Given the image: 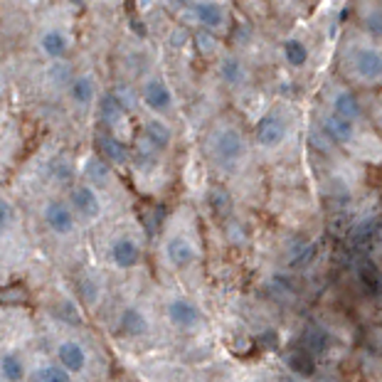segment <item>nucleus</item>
I'll return each mask as SVG.
<instances>
[{"mask_svg":"<svg viewBox=\"0 0 382 382\" xmlns=\"http://www.w3.org/2000/svg\"><path fill=\"white\" fill-rule=\"evenodd\" d=\"M215 155L220 163L232 165L244 155V138L237 129H222L215 136Z\"/></svg>","mask_w":382,"mask_h":382,"instance_id":"f257e3e1","label":"nucleus"},{"mask_svg":"<svg viewBox=\"0 0 382 382\" xmlns=\"http://www.w3.org/2000/svg\"><path fill=\"white\" fill-rule=\"evenodd\" d=\"M353 67L368 82L382 79V52L378 47H358L353 52Z\"/></svg>","mask_w":382,"mask_h":382,"instance_id":"f03ea898","label":"nucleus"},{"mask_svg":"<svg viewBox=\"0 0 382 382\" xmlns=\"http://www.w3.org/2000/svg\"><path fill=\"white\" fill-rule=\"evenodd\" d=\"M44 220H47L49 229L57 234H69L74 229V215L64 203H49L44 210Z\"/></svg>","mask_w":382,"mask_h":382,"instance_id":"7ed1b4c3","label":"nucleus"},{"mask_svg":"<svg viewBox=\"0 0 382 382\" xmlns=\"http://www.w3.org/2000/svg\"><path fill=\"white\" fill-rule=\"evenodd\" d=\"M286 138V124L281 121L279 117H264L259 121V126H256V141H259L261 145H279L281 141Z\"/></svg>","mask_w":382,"mask_h":382,"instance_id":"20e7f679","label":"nucleus"},{"mask_svg":"<svg viewBox=\"0 0 382 382\" xmlns=\"http://www.w3.org/2000/svg\"><path fill=\"white\" fill-rule=\"evenodd\" d=\"M72 205H74V210L87 220H94L99 213H102V205H99L97 193H94L89 185H79V188H74Z\"/></svg>","mask_w":382,"mask_h":382,"instance_id":"39448f33","label":"nucleus"},{"mask_svg":"<svg viewBox=\"0 0 382 382\" xmlns=\"http://www.w3.org/2000/svg\"><path fill=\"white\" fill-rule=\"evenodd\" d=\"M57 358H59V365H62L67 373H79V370H84V365H87V353H84L82 345L74 343V340H67V343L59 345Z\"/></svg>","mask_w":382,"mask_h":382,"instance_id":"423d86ee","label":"nucleus"},{"mask_svg":"<svg viewBox=\"0 0 382 382\" xmlns=\"http://www.w3.org/2000/svg\"><path fill=\"white\" fill-rule=\"evenodd\" d=\"M143 102L148 104L153 112H165V109L170 107V102H173V97H170V89L165 87L163 82L150 79L143 87Z\"/></svg>","mask_w":382,"mask_h":382,"instance_id":"0eeeda50","label":"nucleus"},{"mask_svg":"<svg viewBox=\"0 0 382 382\" xmlns=\"http://www.w3.org/2000/svg\"><path fill=\"white\" fill-rule=\"evenodd\" d=\"M168 318L173 321L175 326H180V328H190V326L198 323L200 311L195 309V304H190V301L178 299L168 306Z\"/></svg>","mask_w":382,"mask_h":382,"instance_id":"6e6552de","label":"nucleus"},{"mask_svg":"<svg viewBox=\"0 0 382 382\" xmlns=\"http://www.w3.org/2000/svg\"><path fill=\"white\" fill-rule=\"evenodd\" d=\"M138 256H141L138 244H136L133 239H119V242H114L112 259H114V264H119L121 269H131V266H136Z\"/></svg>","mask_w":382,"mask_h":382,"instance_id":"1a4fd4ad","label":"nucleus"},{"mask_svg":"<svg viewBox=\"0 0 382 382\" xmlns=\"http://www.w3.org/2000/svg\"><path fill=\"white\" fill-rule=\"evenodd\" d=\"M165 252H168V259L175 266H188L195 261V249L185 237H173L168 242V247H165Z\"/></svg>","mask_w":382,"mask_h":382,"instance_id":"9d476101","label":"nucleus"},{"mask_svg":"<svg viewBox=\"0 0 382 382\" xmlns=\"http://www.w3.org/2000/svg\"><path fill=\"white\" fill-rule=\"evenodd\" d=\"M333 109H335V117L345 119V121L353 124L355 119L363 114V109H360V102L355 99L353 92H340L338 97L333 99Z\"/></svg>","mask_w":382,"mask_h":382,"instance_id":"9b49d317","label":"nucleus"},{"mask_svg":"<svg viewBox=\"0 0 382 382\" xmlns=\"http://www.w3.org/2000/svg\"><path fill=\"white\" fill-rule=\"evenodd\" d=\"M323 131H326V133H328L333 141H338V143H348V141L353 138V124L345 121V119H340V117H335V114L326 117Z\"/></svg>","mask_w":382,"mask_h":382,"instance_id":"f8f14e48","label":"nucleus"},{"mask_svg":"<svg viewBox=\"0 0 382 382\" xmlns=\"http://www.w3.org/2000/svg\"><path fill=\"white\" fill-rule=\"evenodd\" d=\"M195 18L200 20V25L215 30L225 23V13L217 3H198L195 5Z\"/></svg>","mask_w":382,"mask_h":382,"instance_id":"ddd939ff","label":"nucleus"},{"mask_svg":"<svg viewBox=\"0 0 382 382\" xmlns=\"http://www.w3.org/2000/svg\"><path fill=\"white\" fill-rule=\"evenodd\" d=\"M40 47H42V52L47 54V57L59 59L67 52V37H64L59 30H47V32L42 35V40H40Z\"/></svg>","mask_w":382,"mask_h":382,"instance_id":"4468645a","label":"nucleus"},{"mask_svg":"<svg viewBox=\"0 0 382 382\" xmlns=\"http://www.w3.org/2000/svg\"><path fill=\"white\" fill-rule=\"evenodd\" d=\"M124 112L126 109L119 104V99L114 97V94H107V97L102 99V104H99V114H102V121L109 124V126H117L119 121L124 119Z\"/></svg>","mask_w":382,"mask_h":382,"instance_id":"2eb2a0df","label":"nucleus"},{"mask_svg":"<svg viewBox=\"0 0 382 382\" xmlns=\"http://www.w3.org/2000/svg\"><path fill=\"white\" fill-rule=\"evenodd\" d=\"M99 145H102L104 155H107L112 163H126L129 160V150L121 141H117L114 136H99Z\"/></svg>","mask_w":382,"mask_h":382,"instance_id":"dca6fc26","label":"nucleus"},{"mask_svg":"<svg viewBox=\"0 0 382 382\" xmlns=\"http://www.w3.org/2000/svg\"><path fill=\"white\" fill-rule=\"evenodd\" d=\"M358 276L360 281L365 284V289L370 291V294H382V274L380 269L373 264V261H363L358 269Z\"/></svg>","mask_w":382,"mask_h":382,"instance_id":"f3484780","label":"nucleus"},{"mask_svg":"<svg viewBox=\"0 0 382 382\" xmlns=\"http://www.w3.org/2000/svg\"><path fill=\"white\" fill-rule=\"evenodd\" d=\"M220 74L227 84H242L247 72H244V64L239 62L237 57H225L222 64H220Z\"/></svg>","mask_w":382,"mask_h":382,"instance_id":"a211bd4d","label":"nucleus"},{"mask_svg":"<svg viewBox=\"0 0 382 382\" xmlns=\"http://www.w3.org/2000/svg\"><path fill=\"white\" fill-rule=\"evenodd\" d=\"M284 57L291 67H304L309 59V47L301 40H286L284 42Z\"/></svg>","mask_w":382,"mask_h":382,"instance_id":"6ab92c4d","label":"nucleus"},{"mask_svg":"<svg viewBox=\"0 0 382 382\" xmlns=\"http://www.w3.org/2000/svg\"><path fill=\"white\" fill-rule=\"evenodd\" d=\"M289 368L294 370V373L304 375V378H309V375H314V360H311L309 350H306V348L294 350V353L289 355Z\"/></svg>","mask_w":382,"mask_h":382,"instance_id":"aec40b11","label":"nucleus"},{"mask_svg":"<svg viewBox=\"0 0 382 382\" xmlns=\"http://www.w3.org/2000/svg\"><path fill=\"white\" fill-rule=\"evenodd\" d=\"M121 328H124V333H129V335H143L145 333V318L138 314L136 309H129V311H124V316H121Z\"/></svg>","mask_w":382,"mask_h":382,"instance_id":"412c9836","label":"nucleus"},{"mask_svg":"<svg viewBox=\"0 0 382 382\" xmlns=\"http://www.w3.org/2000/svg\"><path fill=\"white\" fill-rule=\"evenodd\" d=\"M145 138L155 145V148H163L170 143V129L163 121H148L145 124Z\"/></svg>","mask_w":382,"mask_h":382,"instance_id":"4be33fe9","label":"nucleus"},{"mask_svg":"<svg viewBox=\"0 0 382 382\" xmlns=\"http://www.w3.org/2000/svg\"><path fill=\"white\" fill-rule=\"evenodd\" d=\"M0 370H3V378L8 382H20L25 375V365L18 355H5V358L0 360Z\"/></svg>","mask_w":382,"mask_h":382,"instance_id":"5701e85b","label":"nucleus"},{"mask_svg":"<svg viewBox=\"0 0 382 382\" xmlns=\"http://www.w3.org/2000/svg\"><path fill=\"white\" fill-rule=\"evenodd\" d=\"M32 382H72V380H69V373L62 365H47V368H40L32 375Z\"/></svg>","mask_w":382,"mask_h":382,"instance_id":"b1692460","label":"nucleus"},{"mask_svg":"<svg viewBox=\"0 0 382 382\" xmlns=\"http://www.w3.org/2000/svg\"><path fill=\"white\" fill-rule=\"evenodd\" d=\"M72 97L79 104H89L94 99V82L92 77H79L72 82Z\"/></svg>","mask_w":382,"mask_h":382,"instance_id":"393cba45","label":"nucleus"},{"mask_svg":"<svg viewBox=\"0 0 382 382\" xmlns=\"http://www.w3.org/2000/svg\"><path fill=\"white\" fill-rule=\"evenodd\" d=\"M87 175L94 180V183L104 185L109 180V175H112V170H109V165L104 163V160L99 158H89L87 160Z\"/></svg>","mask_w":382,"mask_h":382,"instance_id":"a878e982","label":"nucleus"},{"mask_svg":"<svg viewBox=\"0 0 382 382\" xmlns=\"http://www.w3.org/2000/svg\"><path fill=\"white\" fill-rule=\"evenodd\" d=\"M326 343H328V335H326L318 326H311V328L306 330V350L321 353V350L326 348Z\"/></svg>","mask_w":382,"mask_h":382,"instance_id":"bb28decb","label":"nucleus"},{"mask_svg":"<svg viewBox=\"0 0 382 382\" xmlns=\"http://www.w3.org/2000/svg\"><path fill=\"white\" fill-rule=\"evenodd\" d=\"M195 44H198V49L203 54H213L215 47H217V37H215L210 30H198V35H195Z\"/></svg>","mask_w":382,"mask_h":382,"instance_id":"cd10ccee","label":"nucleus"},{"mask_svg":"<svg viewBox=\"0 0 382 382\" xmlns=\"http://www.w3.org/2000/svg\"><path fill=\"white\" fill-rule=\"evenodd\" d=\"M114 97L119 99V104H121L124 109H133L136 104V94L131 92V89L126 87V84H119V89L114 92Z\"/></svg>","mask_w":382,"mask_h":382,"instance_id":"c85d7f7f","label":"nucleus"},{"mask_svg":"<svg viewBox=\"0 0 382 382\" xmlns=\"http://www.w3.org/2000/svg\"><path fill=\"white\" fill-rule=\"evenodd\" d=\"M0 301L3 304H20V301H28V294L23 289H18V286H13V289L0 291Z\"/></svg>","mask_w":382,"mask_h":382,"instance_id":"c756f323","label":"nucleus"},{"mask_svg":"<svg viewBox=\"0 0 382 382\" xmlns=\"http://www.w3.org/2000/svg\"><path fill=\"white\" fill-rule=\"evenodd\" d=\"M365 28L373 35H380L382 37V10H373V13L365 18Z\"/></svg>","mask_w":382,"mask_h":382,"instance_id":"7c9ffc66","label":"nucleus"},{"mask_svg":"<svg viewBox=\"0 0 382 382\" xmlns=\"http://www.w3.org/2000/svg\"><path fill=\"white\" fill-rule=\"evenodd\" d=\"M52 79H54V82H59V84L69 82V67H67V64H57V67L52 69Z\"/></svg>","mask_w":382,"mask_h":382,"instance_id":"2f4dec72","label":"nucleus"},{"mask_svg":"<svg viewBox=\"0 0 382 382\" xmlns=\"http://www.w3.org/2000/svg\"><path fill=\"white\" fill-rule=\"evenodd\" d=\"M8 220H10V210H8V205H5L3 200H0V229H3L5 225H8Z\"/></svg>","mask_w":382,"mask_h":382,"instance_id":"473e14b6","label":"nucleus"},{"mask_svg":"<svg viewBox=\"0 0 382 382\" xmlns=\"http://www.w3.org/2000/svg\"><path fill=\"white\" fill-rule=\"evenodd\" d=\"M279 382H296V380H294V378H281Z\"/></svg>","mask_w":382,"mask_h":382,"instance_id":"72a5a7b5","label":"nucleus"}]
</instances>
